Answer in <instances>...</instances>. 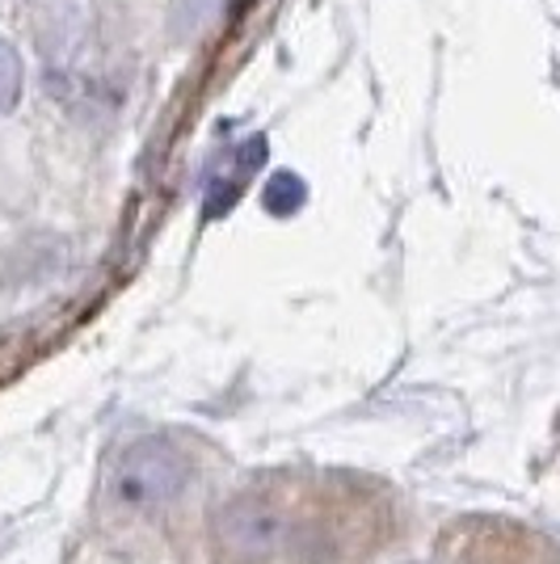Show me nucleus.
Listing matches in <instances>:
<instances>
[{
  "label": "nucleus",
  "mask_w": 560,
  "mask_h": 564,
  "mask_svg": "<svg viewBox=\"0 0 560 564\" xmlns=\"http://www.w3.org/2000/svg\"><path fill=\"white\" fill-rule=\"evenodd\" d=\"M190 476H194V464L173 438L143 434L118 451L110 476H106V494L122 510L148 514V510H161L186 494Z\"/></svg>",
  "instance_id": "1"
},
{
  "label": "nucleus",
  "mask_w": 560,
  "mask_h": 564,
  "mask_svg": "<svg viewBox=\"0 0 560 564\" xmlns=\"http://www.w3.org/2000/svg\"><path fill=\"white\" fill-rule=\"evenodd\" d=\"M287 535H291V522L279 501H270L266 494L228 497L215 510V540L233 556H249V561L274 556L287 543Z\"/></svg>",
  "instance_id": "2"
},
{
  "label": "nucleus",
  "mask_w": 560,
  "mask_h": 564,
  "mask_svg": "<svg viewBox=\"0 0 560 564\" xmlns=\"http://www.w3.org/2000/svg\"><path fill=\"white\" fill-rule=\"evenodd\" d=\"M22 55L18 47L0 34V115H9L13 106H18V97H22Z\"/></svg>",
  "instance_id": "3"
},
{
  "label": "nucleus",
  "mask_w": 560,
  "mask_h": 564,
  "mask_svg": "<svg viewBox=\"0 0 560 564\" xmlns=\"http://www.w3.org/2000/svg\"><path fill=\"white\" fill-rule=\"evenodd\" d=\"M300 203H304V186H300V177H291V173H279V177L266 186V207L274 215H291Z\"/></svg>",
  "instance_id": "4"
}]
</instances>
